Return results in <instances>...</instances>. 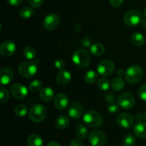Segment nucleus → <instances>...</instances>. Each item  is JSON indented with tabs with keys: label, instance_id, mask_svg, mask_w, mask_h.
<instances>
[{
	"label": "nucleus",
	"instance_id": "f257e3e1",
	"mask_svg": "<svg viewBox=\"0 0 146 146\" xmlns=\"http://www.w3.org/2000/svg\"><path fill=\"white\" fill-rule=\"evenodd\" d=\"M38 63L39 59L29 60L21 63L18 67L19 74L25 78H33L38 72Z\"/></svg>",
	"mask_w": 146,
	"mask_h": 146
},
{
	"label": "nucleus",
	"instance_id": "f03ea898",
	"mask_svg": "<svg viewBox=\"0 0 146 146\" xmlns=\"http://www.w3.org/2000/svg\"><path fill=\"white\" fill-rule=\"evenodd\" d=\"M72 61L78 68H86L89 66L91 56L86 50L80 48L74 52L72 55Z\"/></svg>",
	"mask_w": 146,
	"mask_h": 146
},
{
	"label": "nucleus",
	"instance_id": "7ed1b4c3",
	"mask_svg": "<svg viewBox=\"0 0 146 146\" xmlns=\"http://www.w3.org/2000/svg\"><path fill=\"white\" fill-rule=\"evenodd\" d=\"M83 121L86 125L91 128H98L102 126L103 118L98 112L95 111H86L83 117Z\"/></svg>",
	"mask_w": 146,
	"mask_h": 146
},
{
	"label": "nucleus",
	"instance_id": "20e7f679",
	"mask_svg": "<svg viewBox=\"0 0 146 146\" xmlns=\"http://www.w3.org/2000/svg\"><path fill=\"white\" fill-rule=\"evenodd\" d=\"M143 76V69L138 65L131 66L125 71V78L128 83L135 84L140 82Z\"/></svg>",
	"mask_w": 146,
	"mask_h": 146
},
{
	"label": "nucleus",
	"instance_id": "39448f33",
	"mask_svg": "<svg viewBox=\"0 0 146 146\" xmlns=\"http://www.w3.org/2000/svg\"><path fill=\"white\" fill-rule=\"evenodd\" d=\"M47 110L44 106L36 104L30 108L29 111V117L30 120L34 123H40L46 117Z\"/></svg>",
	"mask_w": 146,
	"mask_h": 146
},
{
	"label": "nucleus",
	"instance_id": "423d86ee",
	"mask_svg": "<svg viewBox=\"0 0 146 146\" xmlns=\"http://www.w3.org/2000/svg\"><path fill=\"white\" fill-rule=\"evenodd\" d=\"M143 20V15L138 10H130L124 15L123 21L128 27H134L141 24Z\"/></svg>",
	"mask_w": 146,
	"mask_h": 146
},
{
	"label": "nucleus",
	"instance_id": "0eeeda50",
	"mask_svg": "<svg viewBox=\"0 0 146 146\" xmlns=\"http://www.w3.org/2000/svg\"><path fill=\"white\" fill-rule=\"evenodd\" d=\"M115 70V64L112 61L105 59L98 63L97 66V72L102 76L111 75Z\"/></svg>",
	"mask_w": 146,
	"mask_h": 146
},
{
	"label": "nucleus",
	"instance_id": "6e6552de",
	"mask_svg": "<svg viewBox=\"0 0 146 146\" xmlns=\"http://www.w3.org/2000/svg\"><path fill=\"white\" fill-rule=\"evenodd\" d=\"M107 137L104 133L99 131H94L88 136V141L93 146H104L106 144Z\"/></svg>",
	"mask_w": 146,
	"mask_h": 146
},
{
	"label": "nucleus",
	"instance_id": "1a4fd4ad",
	"mask_svg": "<svg viewBox=\"0 0 146 146\" xmlns=\"http://www.w3.org/2000/svg\"><path fill=\"white\" fill-rule=\"evenodd\" d=\"M118 104L123 109L130 110L135 105V98L129 93H123L118 97Z\"/></svg>",
	"mask_w": 146,
	"mask_h": 146
},
{
	"label": "nucleus",
	"instance_id": "9d476101",
	"mask_svg": "<svg viewBox=\"0 0 146 146\" xmlns=\"http://www.w3.org/2000/svg\"><path fill=\"white\" fill-rule=\"evenodd\" d=\"M59 23V17L54 13H51V14H48L44 18V21H43V26L45 29L48 30V31H52L58 27Z\"/></svg>",
	"mask_w": 146,
	"mask_h": 146
},
{
	"label": "nucleus",
	"instance_id": "9b49d317",
	"mask_svg": "<svg viewBox=\"0 0 146 146\" xmlns=\"http://www.w3.org/2000/svg\"><path fill=\"white\" fill-rule=\"evenodd\" d=\"M10 92L14 98L18 100L24 99L28 94V89L21 84H14L10 88Z\"/></svg>",
	"mask_w": 146,
	"mask_h": 146
},
{
	"label": "nucleus",
	"instance_id": "f8f14e48",
	"mask_svg": "<svg viewBox=\"0 0 146 146\" xmlns=\"http://www.w3.org/2000/svg\"><path fill=\"white\" fill-rule=\"evenodd\" d=\"M17 46L13 41L7 40L1 43L0 46V54L4 57H9L15 53Z\"/></svg>",
	"mask_w": 146,
	"mask_h": 146
},
{
	"label": "nucleus",
	"instance_id": "ddd939ff",
	"mask_svg": "<svg viewBox=\"0 0 146 146\" xmlns=\"http://www.w3.org/2000/svg\"><path fill=\"white\" fill-rule=\"evenodd\" d=\"M14 76V71L10 67H2L0 70V82L2 85L9 84L12 81Z\"/></svg>",
	"mask_w": 146,
	"mask_h": 146
},
{
	"label": "nucleus",
	"instance_id": "4468645a",
	"mask_svg": "<svg viewBox=\"0 0 146 146\" xmlns=\"http://www.w3.org/2000/svg\"><path fill=\"white\" fill-rule=\"evenodd\" d=\"M54 106L58 110H65L68 106V98L65 94L59 93L54 97Z\"/></svg>",
	"mask_w": 146,
	"mask_h": 146
},
{
	"label": "nucleus",
	"instance_id": "2eb2a0df",
	"mask_svg": "<svg viewBox=\"0 0 146 146\" xmlns=\"http://www.w3.org/2000/svg\"><path fill=\"white\" fill-rule=\"evenodd\" d=\"M117 123L123 128H130L133 124L132 115L128 113H121L117 117Z\"/></svg>",
	"mask_w": 146,
	"mask_h": 146
},
{
	"label": "nucleus",
	"instance_id": "dca6fc26",
	"mask_svg": "<svg viewBox=\"0 0 146 146\" xmlns=\"http://www.w3.org/2000/svg\"><path fill=\"white\" fill-rule=\"evenodd\" d=\"M68 113L71 118L74 119L80 118L83 113L82 106L78 102L72 103L68 107Z\"/></svg>",
	"mask_w": 146,
	"mask_h": 146
},
{
	"label": "nucleus",
	"instance_id": "f3484780",
	"mask_svg": "<svg viewBox=\"0 0 146 146\" xmlns=\"http://www.w3.org/2000/svg\"><path fill=\"white\" fill-rule=\"evenodd\" d=\"M54 91L50 87H45L40 91L39 98L43 102L49 103L54 99Z\"/></svg>",
	"mask_w": 146,
	"mask_h": 146
},
{
	"label": "nucleus",
	"instance_id": "a211bd4d",
	"mask_svg": "<svg viewBox=\"0 0 146 146\" xmlns=\"http://www.w3.org/2000/svg\"><path fill=\"white\" fill-rule=\"evenodd\" d=\"M71 80V74L69 71L63 70L60 71L56 76V81L59 85L65 86Z\"/></svg>",
	"mask_w": 146,
	"mask_h": 146
},
{
	"label": "nucleus",
	"instance_id": "6ab92c4d",
	"mask_svg": "<svg viewBox=\"0 0 146 146\" xmlns=\"http://www.w3.org/2000/svg\"><path fill=\"white\" fill-rule=\"evenodd\" d=\"M134 134L140 138H146V123L138 121L133 127Z\"/></svg>",
	"mask_w": 146,
	"mask_h": 146
},
{
	"label": "nucleus",
	"instance_id": "aec40b11",
	"mask_svg": "<svg viewBox=\"0 0 146 146\" xmlns=\"http://www.w3.org/2000/svg\"><path fill=\"white\" fill-rule=\"evenodd\" d=\"M89 51L93 56H100L104 54V51H105V47L101 43H94V44H91V46L89 47Z\"/></svg>",
	"mask_w": 146,
	"mask_h": 146
},
{
	"label": "nucleus",
	"instance_id": "412c9836",
	"mask_svg": "<svg viewBox=\"0 0 146 146\" xmlns=\"http://www.w3.org/2000/svg\"><path fill=\"white\" fill-rule=\"evenodd\" d=\"M28 146H42L43 140L40 135L37 134H31L27 138Z\"/></svg>",
	"mask_w": 146,
	"mask_h": 146
},
{
	"label": "nucleus",
	"instance_id": "4be33fe9",
	"mask_svg": "<svg viewBox=\"0 0 146 146\" xmlns=\"http://www.w3.org/2000/svg\"><path fill=\"white\" fill-rule=\"evenodd\" d=\"M131 42L137 46H142L145 43V37L141 33L135 32L131 36Z\"/></svg>",
	"mask_w": 146,
	"mask_h": 146
},
{
	"label": "nucleus",
	"instance_id": "5701e85b",
	"mask_svg": "<svg viewBox=\"0 0 146 146\" xmlns=\"http://www.w3.org/2000/svg\"><path fill=\"white\" fill-rule=\"evenodd\" d=\"M69 124V119L66 115H61L56 121V126L58 129L63 130L68 127Z\"/></svg>",
	"mask_w": 146,
	"mask_h": 146
},
{
	"label": "nucleus",
	"instance_id": "b1692460",
	"mask_svg": "<svg viewBox=\"0 0 146 146\" xmlns=\"http://www.w3.org/2000/svg\"><path fill=\"white\" fill-rule=\"evenodd\" d=\"M111 86L113 90H114L115 91H121L124 88L125 83H124V81L121 77H118V78H114L111 81Z\"/></svg>",
	"mask_w": 146,
	"mask_h": 146
},
{
	"label": "nucleus",
	"instance_id": "393cba45",
	"mask_svg": "<svg viewBox=\"0 0 146 146\" xmlns=\"http://www.w3.org/2000/svg\"><path fill=\"white\" fill-rule=\"evenodd\" d=\"M23 55L28 60H34L36 56V51L32 46H27L23 51Z\"/></svg>",
	"mask_w": 146,
	"mask_h": 146
},
{
	"label": "nucleus",
	"instance_id": "a878e982",
	"mask_svg": "<svg viewBox=\"0 0 146 146\" xmlns=\"http://www.w3.org/2000/svg\"><path fill=\"white\" fill-rule=\"evenodd\" d=\"M98 78V74L94 71H88L84 75V81L88 84L95 83Z\"/></svg>",
	"mask_w": 146,
	"mask_h": 146
},
{
	"label": "nucleus",
	"instance_id": "bb28decb",
	"mask_svg": "<svg viewBox=\"0 0 146 146\" xmlns=\"http://www.w3.org/2000/svg\"><path fill=\"white\" fill-rule=\"evenodd\" d=\"M76 133L77 137L78 138H80V139H85L87 137V135H88V131L85 125H83V124H80L76 128Z\"/></svg>",
	"mask_w": 146,
	"mask_h": 146
},
{
	"label": "nucleus",
	"instance_id": "cd10ccee",
	"mask_svg": "<svg viewBox=\"0 0 146 146\" xmlns=\"http://www.w3.org/2000/svg\"><path fill=\"white\" fill-rule=\"evenodd\" d=\"M34 14V11L32 8L29 7H23L19 11V15L23 19L31 18Z\"/></svg>",
	"mask_w": 146,
	"mask_h": 146
},
{
	"label": "nucleus",
	"instance_id": "c85d7f7f",
	"mask_svg": "<svg viewBox=\"0 0 146 146\" xmlns=\"http://www.w3.org/2000/svg\"><path fill=\"white\" fill-rule=\"evenodd\" d=\"M42 82L39 80H34L29 85V90L31 92H38L42 89Z\"/></svg>",
	"mask_w": 146,
	"mask_h": 146
},
{
	"label": "nucleus",
	"instance_id": "c756f323",
	"mask_svg": "<svg viewBox=\"0 0 146 146\" xmlns=\"http://www.w3.org/2000/svg\"><path fill=\"white\" fill-rule=\"evenodd\" d=\"M14 112H15V114L17 116L24 117L27 115V112H28V109H27V107L25 105L19 104V105L16 106Z\"/></svg>",
	"mask_w": 146,
	"mask_h": 146
},
{
	"label": "nucleus",
	"instance_id": "7c9ffc66",
	"mask_svg": "<svg viewBox=\"0 0 146 146\" xmlns=\"http://www.w3.org/2000/svg\"><path fill=\"white\" fill-rule=\"evenodd\" d=\"M110 86H111V84H110L109 81H108V79H106V78H100V79L98 80V86L101 91H107V90L109 89Z\"/></svg>",
	"mask_w": 146,
	"mask_h": 146
},
{
	"label": "nucleus",
	"instance_id": "2f4dec72",
	"mask_svg": "<svg viewBox=\"0 0 146 146\" xmlns=\"http://www.w3.org/2000/svg\"><path fill=\"white\" fill-rule=\"evenodd\" d=\"M135 143V138L132 135H127L123 140V144L124 146H133Z\"/></svg>",
	"mask_w": 146,
	"mask_h": 146
},
{
	"label": "nucleus",
	"instance_id": "473e14b6",
	"mask_svg": "<svg viewBox=\"0 0 146 146\" xmlns=\"http://www.w3.org/2000/svg\"><path fill=\"white\" fill-rule=\"evenodd\" d=\"M119 105L118 104H116L114 101L113 102L109 103V104L108 105V107H107V111L110 113H116L118 112L119 111Z\"/></svg>",
	"mask_w": 146,
	"mask_h": 146
},
{
	"label": "nucleus",
	"instance_id": "72a5a7b5",
	"mask_svg": "<svg viewBox=\"0 0 146 146\" xmlns=\"http://www.w3.org/2000/svg\"><path fill=\"white\" fill-rule=\"evenodd\" d=\"M9 98V94L8 91L4 88H1L0 90V99H1V103L4 104L8 101Z\"/></svg>",
	"mask_w": 146,
	"mask_h": 146
},
{
	"label": "nucleus",
	"instance_id": "f704fd0d",
	"mask_svg": "<svg viewBox=\"0 0 146 146\" xmlns=\"http://www.w3.org/2000/svg\"><path fill=\"white\" fill-rule=\"evenodd\" d=\"M138 95L141 100L146 101V84L141 86L138 91Z\"/></svg>",
	"mask_w": 146,
	"mask_h": 146
},
{
	"label": "nucleus",
	"instance_id": "c9c22d12",
	"mask_svg": "<svg viewBox=\"0 0 146 146\" xmlns=\"http://www.w3.org/2000/svg\"><path fill=\"white\" fill-rule=\"evenodd\" d=\"M54 66H55V68L59 71H63L65 68V63L62 59H58L55 61Z\"/></svg>",
	"mask_w": 146,
	"mask_h": 146
},
{
	"label": "nucleus",
	"instance_id": "e433bc0d",
	"mask_svg": "<svg viewBox=\"0 0 146 146\" xmlns=\"http://www.w3.org/2000/svg\"><path fill=\"white\" fill-rule=\"evenodd\" d=\"M81 45L84 48L90 47L91 45V40L88 36H84L82 39L81 40Z\"/></svg>",
	"mask_w": 146,
	"mask_h": 146
},
{
	"label": "nucleus",
	"instance_id": "4c0bfd02",
	"mask_svg": "<svg viewBox=\"0 0 146 146\" xmlns=\"http://www.w3.org/2000/svg\"><path fill=\"white\" fill-rule=\"evenodd\" d=\"M44 0H29V4L34 8H38L44 3Z\"/></svg>",
	"mask_w": 146,
	"mask_h": 146
},
{
	"label": "nucleus",
	"instance_id": "58836bf2",
	"mask_svg": "<svg viewBox=\"0 0 146 146\" xmlns=\"http://www.w3.org/2000/svg\"><path fill=\"white\" fill-rule=\"evenodd\" d=\"M125 0H110V3L114 7H118L123 4Z\"/></svg>",
	"mask_w": 146,
	"mask_h": 146
},
{
	"label": "nucleus",
	"instance_id": "ea45409f",
	"mask_svg": "<svg viewBox=\"0 0 146 146\" xmlns=\"http://www.w3.org/2000/svg\"><path fill=\"white\" fill-rule=\"evenodd\" d=\"M7 1L10 6H12V7H17V6L20 5V4H21L23 0H7Z\"/></svg>",
	"mask_w": 146,
	"mask_h": 146
},
{
	"label": "nucleus",
	"instance_id": "a19ab883",
	"mask_svg": "<svg viewBox=\"0 0 146 146\" xmlns=\"http://www.w3.org/2000/svg\"><path fill=\"white\" fill-rule=\"evenodd\" d=\"M69 146H84V143L80 139H74L71 141Z\"/></svg>",
	"mask_w": 146,
	"mask_h": 146
},
{
	"label": "nucleus",
	"instance_id": "79ce46f5",
	"mask_svg": "<svg viewBox=\"0 0 146 146\" xmlns=\"http://www.w3.org/2000/svg\"><path fill=\"white\" fill-rule=\"evenodd\" d=\"M106 100L109 103L113 102L115 100V97L113 96V95L112 94H108L106 95Z\"/></svg>",
	"mask_w": 146,
	"mask_h": 146
},
{
	"label": "nucleus",
	"instance_id": "37998d69",
	"mask_svg": "<svg viewBox=\"0 0 146 146\" xmlns=\"http://www.w3.org/2000/svg\"><path fill=\"white\" fill-rule=\"evenodd\" d=\"M117 75H118L119 77H121V78L123 76H125V71H123V70H122V69L118 70V73H117Z\"/></svg>",
	"mask_w": 146,
	"mask_h": 146
},
{
	"label": "nucleus",
	"instance_id": "c03bdc74",
	"mask_svg": "<svg viewBox=\"0 0 146 146\" xmlns=\"http://www.w3.org/2000/svg\"><path fill=\"white\" fill-rule=\"evenodd\" d=\"M47 146H61V145L56 141H51V142L48 143Z\"/></svg>",
	"mask_w": 146,
	"mask_h": 146
},
{
	"label": "nucleus",
	"instance_id": "a18cd8bd",
	"mask_svg": "<svg viewBox=\"0 0 146 146\" xmlns=\"http://www.w3.org/2000/svg\"><path fill=\"white\" fill-rule=\"evenodd\" d=\"M141 24L143 26V27H144V28H146V19L143 20Z\"/></svg>",
	"mask_w": 146,
	"mask_h": 146
},
{
	"label": "nucleus",
	"instance_id": "49530a36",
	"mask_svg": "<svg viewBox=\"0 0 146 146\" xmlns=\"http://www.w3.org/2000/svg\"><path fill=\"white\" fill-rule=\"evenodd\" d=\"M142 118L143 120H144V121H146V111L144 113V114H143L142 115Z\"/></svg>",
	"mask_w": 146,
	"mask_h": 146
},
{
	"label": "nucleus",
	"instance_id": "de8ad7c7",
	"mask_svg": "<svg viewBox=\"0 0 146 146\" xmlns=\"http://www.w3.org/2000/svg\"><path fill=\"white\" fill-rule=\"evenodd\" d=\"M143 15L144 17H146V7L145 9H144V11H143Z\"/></svg>",
	"mask_w": 146,
	"mask_h": 146
},
{
	"label": "nucleus",
	"instance_id": "09e8293b",
	"mask_svg": "<svg viewBox=\"0 0 146 146\" xmlns=\"http://www.w3.org/2000/svg\"><path fill=\"white\" fill-rule=\"evenodd\" d=\"M91 146H93V145H91Z\"/></svg>",
	"mask_w": 146,
	"mask_h": 146
}]
</instances>
